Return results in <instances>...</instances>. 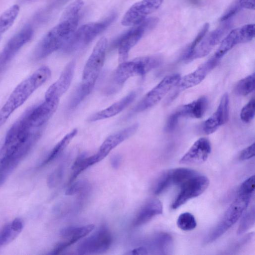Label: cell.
I'll list each match as a JSON object with an SVG mask.
<instances>
[{"label":"cell","mask_w":255,"mask_h":255,"mask_svg":"<svg viewBox=\"0 0 255 255\" xmlns=\"http://www.w3.org/2000/svg\"><path fill=\"white\" fill-rule=\"evenodd\" d=\"M180 78L178 74L165 77L135 106L132 110V113L142 112L156 105L176 86Z\"/></svg>","instance_id":"9c48e42d"},{"label":"cell","mask_w":255,"mask_h":255,"mask_svg":"<svg viewBox=\"0 0 255 255\" xmlns=\"http://www.w3.org/2000/svg\"><path fill=\"white\" fill-rule=\"evenodd\" d=\"M163 0H141L132 4L127 11L122 19L121 23L126 26L136 25L147 16L156 10Z\"/></svg>","instance_id":"9a60e30c"},{"label":"cell","mask_w":255,"mask_h":255,"mask_svg":"<svg viewBox=\"0 0 255 255\" xmlns=\"http://www.w3.org/2000/svg\"><path fill=\"white\" fill-rule=\"evenodd\" d=\"M208 106V99L205 96H202L188 104L182 106L176 111L180 118L200 119L204 115Z\"/></svg>","instance_id":"d4e9b609"},{"label":"cell","mask_w":255,"mask_h":255,"mask_svg":"<svg viewBox=\"0 0 255 255\" xmlns=\"http://www.w3.org/2000/svg\"><path fill=\"white\" fill-rule=\"evenodd\" d=\"M88 184L84 181H78L72 184L67 189L65 192L66 195L79 194L81 197H83L89 189Z\"/></svg>","instance_id":"d590c367"},{"label":"cell","mask_w":255,"mask_h":255,"mask_svg":"<svg viewBox=\"0 0 255 255\" xmlns=\"http://www.w3.org/2000/svg\"><path fill=\"white\" fill-rule=\"evenodd\" d=\"M107 44L106 37L99 40L83 69L81 84L92 90L104 63Z\"/></svg>","instance_id":"52a82bcc"},{"label":"cell","mask_w":255,"mask_h":255,"mask_svg":"<svg viewBox=\"0 0 255 255\" xmlns=\"http://www.w3.org/2000/svg\"><path fill=\"white\" fill-rule=\"evenodd\" d=\"M222 22L223 23L219 27L206 34L190 53L183 56V59L186 62H189L208 55L221 41L231 27L230 20Z\"/></svg>","instance_id":"30bf717a"},{"label":"cell","mask_w":255,"mask_h":255,"mask_svg":"<svg viewBox=\"0 0 255 255\" xmlns=\"http://www.w3.org/2000/svg\"><path fill=\"white\" fill-rule=\"evenodd\" d=\"M211 151L209 140L205 137L200 138L182 157L179 162L186 164L202 163L208 159Z\"/></svg>","instance_id":"44dd1931"},{"label":"cell","mask_w":255,"mask_h":255,"mask_svg":"<svg viewBox=\"0 0 255 255\" xmlns=\"http://www.w3.org/2000/svg\"><path fill=\"white\" fill-rule=\"evenodd\" d=\"M156 23L155 18H145L120 37L116 43L120 63L127 60L130 50L139 41L144 33L153 28Z\"/></svg>","instance_id":"ba28073f"},{"label":"cell","mask_w":255,"mask_h":255,"mask_svg":"<svg viewBox=\"0 0 255 255\" xmlns=\"http://www.w3.org/2000/svg\"><path fill=\"white\" fill-rule=\"evenodd\" d=\"M159 56H148L135 58L120 63L114 73L113 80L118 86L123 85L133 76H143L161 63Z\"/></svg>","instance_id":"5b68a950"},{"label":"cell","mask_w":255,"mask_h":255,"mask_svg":"<svg viewBox=\"0 0 255 255\" xmlns=\"http://www.w3.org/2000/svg\"><path fill=\"white\" fill-rule=\"evenodd\" d=\"M255 25L248 24L231 30L222 40L214 56L221 59L236 45L251 41L255 37Z\"/></svg>","instance_id":"7c38bea8"},{"label":"cell","mask_w":255,"mask_h":255,"mask_svg":"<svg viewBox=\"0 0 255 255\" xmlns=\"http://www.w3.org/2000/svg\"><path fill=\"white\" fill-rule=\"evenodd\" d=\"M75 62H69L65 67L59 79L47 89L45 99H59L69 89L74 74Z\"/></svg>","instance_id":"ffe728a7"},{"label":"cell","mask_w":255,"mask_h":255,"mask_svg":"<svg viewBox=\"0 0 255 255\" xmlns=\"http://www.w3.org/2000/svg\"><path fill=\"white\" fill-rule=\"evenodd\" d=\"M19 11V6L14 4L0 15V36L13 24Z\"/></svg>","instance_id":"f546056e"},{"label":"cell","mask_w":255,"mask_h":255,"mask_svg":"<svg viewBox=\"0 0 255 255\" xmlns=\"http://www.w3.org/2000/svg\"><path fill=\"white\" fill-rule=\"evenodd\" d=\"M172 243L171 237L165 233H161L155 238L153 240V245L159 252L165 254L171 247Z\"/></svg>","instance_id":"d6a6232c"},{"label":"cell","mask_w":255,"mask_h":255,"mask_svg":"<svg viewBox=\"0 0 255 255\" xmlns=\"http://www.w3.org/2000/svg\"><path fill=\"white\" fill-rule=\"evenodd\" d=\"M220 59L214 55L200 65L195 71L183 77H181L175 91L170 97L171 101L181 91L188 89L200 83L220 62Z\"/></svg>","instance_id":"4fadbf2b"},{"label":"cell","mask_w":255,"mask_h":255,"mask_svg":"<svg viewBox=\"0 0 255 255\" xmlns=\"http://www.w3.org/2000/svg\"><path fill=\"white\" fill-rule=\"evenodd\" d=\"M115 16L113 14L102 21L83 24L75 30L62 50L65 53H71L89 44L112 23Z\"/></svg>","instance_id":"8992f818"},{"label":"cell","mask_w":255,"mask_h":255,"mask_svg":"<svg viewBox=\"0 0 255 255\" xmlns=\"http://www.w3.org/2000/svg\"><path fill=\"white\" fill-rule=\"evenodd\" d=\"M42 129L33 127L24 113L6 133L0 148V162L9 161L18 166L38 141Z\"/></svg>","instance_id":"6da1fadb"},{"label":"cell","mask_w":255,"mask_h":255,"mask_svg":"<svg viewBox=\"0 0 255 255\" xmlns=\"http://www.w3.org/2000/svg\"><path fill=\"white\" fill-rule=\"evenodd\" d=\"M209 28V24L208 23H206L203 25V27L198 32L195 39L188 47L184 55L189 54L194 49V48L197 45V44L201 41L205 35L207 34Z\"/></svg>","instance_id":"74e56055"},{"label":"cell","mask_w":255,"mask_h":255,"mask_svg":"<svg viewBox=\"0 0 255 255\" xmlns=\"http://www.w3.org/2000/svg\"><path fill=\"white\" fill-rule=\"evenodd\" d=\"M255 73L240 80L235 88V93L239 96H246L255 90Z\"/></svg>","instance_id":"4dcf8cb0"},{"label":"cell","mask_w":255,"mask_h":255,"mask_svg":"<svg viewBox=\"0 0 255 255\" xmlns=\"http://www.w3.org/2000/svg\"><path fill=\"white\" fill-rule=\"evenodd\" d=\"M255 190L254 183L248 180L243 182L237 195L230 205L222 219L206 239V243H212L233 226L246 210Z\"/></svg>","instance_id":"277c9868"},{"label":"cell","mask_w":255,"mask_h":255,"mask_svg":"<svg viewBox=\"0 0 255 255\" xmlns=\"http://www.w3.org/2000/svg\"><path fill=\"white\" fill-rule=\"evenodd\" d=\"M95 225L88 224L81 226H70L61 230L60 235L63 241L58 243L51 251L54 255H57L80 239L85 237L94 229Z\"/></svg>","instance_id":"ac0fdd59"},{"label":"cell","mask_w":255,"mask_h":255,"mask_svg":"<svg viewBox=\"0 0 255 255\" xmlns=\"http://www.w3.org/2000/svg\"><path fill=\"white\" fill-rule=\"evenodd\" d=\"M99 162L100 160L96 153L90 156H88L84 153L80 154L72 166V173L69 179V184H71L84 170Z\"/></svg>","instance_id":"4316f807"},{"label":"cell","mask_w":255,"mask_h":255,"mask_svg":"<svg viewBox=\"0 0 255 255\" xmlns=\"http://www.w3.org/2000/svg\"><path fill=\"white\" fill-rule=\"evenodd\" d=\"M229 116V97L228 93L222 97L216 111L204 123L203 130L207 134H211L226 124Z\"/></svg>","instance_id":"d6986e66"},{"label":"cell","mask_w":255,"mask_h":255,"mask_svg":"<svg viewBox=\"0 0 255 255\" xmlns=\"http://www.w3.org/2000/svg\"><path fill=\"white\" fill-rule=\"evenodd\" d=\"M127 255H147L148 254L147 250L146 248L140 247L135 248L130 252L126 253Z\"/></svg>","instance_id":"60d3db41"},{"label":"cell","mask_w":255,"mask_h":255,"mask_svg":"<svg viewBox=\"0 0 255 255\" xmlns=\"http://www.w3.org/2000/svg\"><path fill=\"white\" fill-rule=\"evenodd\" d=\"M198 173L194 170L186 168L172 169L163 173L155 186L154 192L160 194L173 185L182 186L185 182Z\"/></svg>","instance_id":"e0dca14e"},{"label":"cell","mask_w":255,"mask_h":255,"mask_svg":"<svg viewBox=\"0 0 255 255\" xmlns=\"http://www.w3.org/2000/svg\"><path fill=\"white\" fill-rule=\"evenodd\" d=\"M177 225L181 230L186 231L194 229L197 223L194 216L189 212L181 214L177 220Z\"/></svg>","instance_id":"1f68e13d"},{"label":"cell","mask_w":255,"mask_h":255,"mask_svg":"<svg viewBox=\"0 0 255 255\" xmlns=\"http://www.w3.org/2000/svg\"><path fill=\"white\" fill-rule=\"evenodd\" d=\"M51 74L48 67L42 66L16 87L0 110V127L15 110L49 79Z\"/></svg>","instance_id":"3957f363"},{"label":"cell","mask_w":255,"mask_h":255,"mask_svg":"<svg viewBox=\"0 0 255 255\" xmlns=\"http://www.w3.org/2000/svg\"><path fill=\"white\" fill-rule=\"evenodd\" d=\"M112 243V234L108 228L103 225L78 245L77 252L79 255L101 254L108 251Z\"/></svg>","instance_id":"8fae6325"},{"label":"cell","mask_w":255,"mask_h":255,"mask_svg":"<svg viewBox=\"0 0 255 255\" xmlns=\"http://www.w3.org/2000/svg\"><path fill=\"white\" fill-rule=\"evenodd\" d=\"M255 114V100L253 98L242 108L240 113V119L245 123H249L254 118Z\"/></svg>","instance_id":"e575fe53"},{"label":"cell","mask_w":255,"mask_h":255,"mask_svg":"<svg viewBox=\"0 0 255 255\" xmlns=\"http://www.w3.org/2000/svg\"><path fill=\"white\" fill-rule=\"evenodd\" d=\"M209 183V179L205 176L197 174L192 177L180 186V191L171 208L177 209L188 200L200 196L207 189Z\"/></svg>","instance_id":"5bb4252c"},{"label":"cell","mask_w":255,"mask_h":255,"mask_svg":"<svg viewBox=\"0 0 255 255\" xmlns=\"http://www.w3.org/2000/svg\"><path fill=\"white\" fill-rule=\"evenodd\" d=\"M180 117L176 111H175L169 117L166 122L165 129L167 132L174 130L177 126Z\"/></svg>","instance_id":"f35d334b"},{"label":"cell","mask_w":255,"mask_h":255,"mask_svg":"<svg viewBox=\"0 0 255 255\" xmlns=\"http://www.w3.org/2000/svg\"><path fill=\"white\" fill-rule=\"evenodd\" d=\"M161 202L157 199H153L147 202L139 210L133 222L134 227H138L149 222L153 217L162 213Z\"/></svg>","instance_id":"cb8c5ba5"},{"label":"cell","mask_w":255,"mask_h":255,"mask_svg":"<svg viewBox=\"0 0 255 255\" xmlns=\"http://www.w3.org/2000/svg\"><path fill=\"white\" fill-rule=\"evenodd\" d=\"M84 5L82 0H75L65 8L59 23L37 44L33 53L35 60L44 58L64 48L77 29L80 12Z\"/></svg>","instance_id":"7a4b0ae2"},{"label":"cell","mask_w":255,"mask_h":255,"mask_svg":"<svg viewBox=\"0 0 255 255\" xmlns=\"http://www.w3.org/2000/svg\"><path fill=\"white\" fill-rule=\"evenodd\" d=\"M77 129H73L70 132L65 135L64 137L53 147L44 160L41 163V165L43 166L51 162L64 150L72 139L77 133Z\"/></svg>","instance_id":"f1b7e54d"},{"label":"cell","mask_w":255,"mask_h":255,"mask_svg":"<svg viewBox=\"0 0 255 255\" xmlns=\"http://www.w3.org/2000/svg\"><path fill=\"white\" fill-rule=\"evenodd\" d=\"M23 223L20 218H15L0 230V248L12 242L21 233Z\"/></svg>","instance_id":"484cf974"},{"label":"cell","mask_w":255,"mask_h":255,"mask_svg":"<svg viewBox=\"0 0 255 255\" xmlns=\"http://www.w3.org/2000/svg\"><path fill=\"white\" fill-rule=\"evenodd\" d=\"M138 128L134 124L109 136L101 144L96 153L100 161L103 160L114 148L133 134Z\"/></svg>","instance_id":"7402d4cb"},{"label":"cell","mask_w":255,"mask_h":255,"mask_svg":"<svg viewBox=\"0 0 255 255\" xmlns=\"http://www.w3.org/2000/svg\"><path fill=\"white\" fill-rule=\"evenodd\" d=\"M255 156V143L243 149L240 153L239 159L241 160L249 159Z\"/></svg>","instance_id":"ab89813d"},{"label":"cell","mask_w":255,"mask_h":255,"mask_svg":"<svg viewBox=\"0 0 255 255\" xmlns=\"http://www.w3.org/2000/svg\"><path fill=\"white\" fill-rule=\"evenodd\" d=\"M255 223V208L254 207L245 214L239 226L237 234L241 235L250 229Z\"/></svg>","instance_id":"836d02e7"},{"label":"cell","mask_w":255,"mask_h":255,"mask_svg":"<svg viewBox=\"0 0 255 255\" xmlns=\"http://www.w3.org/2000/svg\"><path fill=\"white\" fill-rule=\"evenodd\" d=\"M122 157L119 155H115L111 158V163L114 168L117 169L120 165Z\"/></svg>","instance_id":"b9f144b4"},{"label":"cell","mask_w":255,"mask_h":255,"mask_svg":"<svg viewBox=\"0 0 255 255\" xmlns=\"http://www.w3.org/2000/svg\"><path fill=\"white\" fill-rule=\"evenodd\" d=\"M136 96V93L135 92H130L109 107L91 115L88 118V121L95 122L116 116L130 105L135 99Z\"/></svg>","instance_id":"603a6c76"},{"label":"cell","mask_w":255,"mask_h":255,"mask_svg":"<svg viewBox=\"0 0 255 255\" xmlns=\"http://www.w3.org/2000/svg\"><path fill=\"white\" fill-rule=\"evenodd\" d=\"M32 28L27 26L13 36L0 52V74L20 49L32 38Z\"/></svg>","instance_id":"2e32d148"},{"label":"cell","mask_w":255,"mask_h":255,"mask_svg":"<svg viewBox=\"0 0 255 255\" xmlns=\"http://www.w3.org/2000/svg\"><path fill=\"white\" fill-rule=\"evenodd\" d=\"M63 165L58 166L48 177L47 184L49 187H54L61 180L64 173Z\"/></svg>","instance_id":"8d00e7d4"},{"label":"cell","mask_w":255,"mask_h":255,"mask_svg":"<svg viewBox=\"0 0 255 255\" xmlns=\"http://www.w3.org/2000/svg\"><path fill=\"white\" fill-rule=\"evenodd\" d=\"M255 8V0H234L221 16L220 21L231 20L242 9L254 10Z\"/></svg>","instance_id":"83f0119b"}]
</instances>
